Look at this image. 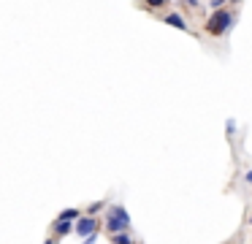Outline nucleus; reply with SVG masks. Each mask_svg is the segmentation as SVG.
<instances>
[{"label": "nucleus", "instance_id": "nucleus-1", "mask_svg": "<svg viewBox=\"0 0 252 244\" xmlns=\"http://www.w3.org/2000/svg\"><path fill=\"white\" fill-rule=\"evenodd\" d=\"M103 225H106V231H109V233H125V231H130V214H127L125 206L111 204L109 211H106Z\"/></svg>", "mask_w": 252, "mask_h": 244}, {"label": "nucleus", "instance_id": "nucleus-2", "mask_svg": "<svg viewBox=\"0 0 252 244\" xmlns=\"http://www.w3.org/2000/svg\"><path fill=\"white\" fill-rule=\"evenodd\" d=\"M203 27H206V33H209V35H214V38H217V35H225V33L233 27V14H230V11L217 8V11H214V14L206 19V25H203Z\"/></svg>", "mask_w": 252, "mask_h": 244}, {"label": "nucleus", "instance_id": "nucleus-3", "mask_svg": "<svg viewBox=\"0 0 252 244\" xmlns=\"http://www.w3.org/2000/svg\"><path fill=\"white\" fill-rule=\"evenodd\" d=\"M95 231H100V220L98 217H93V214H82L76 222H73V233L76 236H90V233H95Z\"/></svg>", "mask_w": 252, "mask_h": 244}, {"label": "nucleus", "instance_id": "nucleus-4", "mask_svg": "<svg viewBox=\"0 0 252 244\" xmlns=\"http://www.w3.org/2000/svg\"><path fill=\"white\" fill-rule=\"evenodd\" d=\"M79 217H82V211H79L76 206H68V209H63L60 214H57V220H68V222H76Z\"/></svg>", "mask_w": 252, "mask_h": 244}, {"label": "nucleus", "instance_id": "nucleus-5", "mask_svg": "<svg viewBox=\"0 0 252 244\" xmlns=\"http://www.w3.org/2000/svg\"><path fill=\"white\" fill-rule=\"evenodd\" d=\"M52 228H55L57 236H68V233L73 231V222H68V220H55V225H52Z\"/></svg>", "mask_w": 252, "mask_h": 244}, {"label": "nucleus", "instance_id": "nucleus-6", "mask_svg": "<svg viewBox=\"0 0 252 244\" xmlns=\"http://www.w3.org/2000/svg\"><path fill=\"white\" fill-rule=\"evenodd\" d=\"M165 25H171V27H179V30H190V27H187V22L182 19L179 14H168V16H165Z\"/></svg>", "mask_w": 252, "mask_h": 244}, {"label": "nucleus", "instance_id": "nucleus-7", "mask_svg": "<svg viewBox=\"0 0 252 244\" xmlns=\"http://www.w3.org/2000/svg\"><path fill=\"white\" fill-rule=\"evenodd\" d=\"M111 244H136V242H133V239H130V233H111Z\"/></svg>", "mask_w": 252, "mask_h": 244}, {"label": "nucleus", "instance_id": "nucleus-8", "mask_svg": "<svg viewBox=\"0 0 252 244\" xmlns=\"http://www.w3.org/2000/svg\"><path fill=\"white\" fill-rule=\"evenodd\" d=\"M100 209H106V201H95V204H90V206H87V214H93V217H95Z\"/></svg>", "mask_w": 252, "mask_h": 244}, {"label": "nucleus", "instance_id": "nucleus-9", "mask_svg": "<svg viewBox=\"0 0 252 244\" xmlns=\"http://www.w3.org/2000/svg\"><path fill=\"white\" fill-rule=\"evenodd\" d=\"M147 3V8H160V5H165V0H144Z\"/></svg>", "mask_w": 252, "mask_h": 244}, {"label": "nucleus", "instance_id": "nucleus-10", "mask_svg": "<svg viewBox=\"0 0 252 244\" xmlns=\"http://www.w3.org/2000/svg\"><path fill=\"white\" fill-rule=\"evenodd\" d=\"M95 242H98V231H95V233H90V236H84V239H82V244H95Z\"/></svg>", "mask_w": 252, "mask_h": 244}, {"label": "nucleus", "instance_id": "nucleus-11", "mask_svg": "<svg viewBox=\"0 0 252 244\" xmlns=\"http://www.w3.org/2000/svg\"><path fill=\"white\" fill-rule=\"evenodd\" d=\"M244 179H247V184H252V171H247V176H244Z\"/></svg>", "mask_w": 252, "mask_h": 244}, {"label": "nucleus", "instance_id": "nucleus-12", "mask_svg": "<svg viewBox=\"0 0 252 244\" xmlns=\"http://www.w3.org/2000/svg\"><path fill=\"white\" fill-rule=\"evenodd\" d=\"M185 3H190V5H198V0H185Z\"/></svg>", "mask_w": 252, "mask_h": 244}, {"label": "nucleus", "instance_id": "nucleus-13", "mask_svg": "<svg viewBox=\"0 0 252 244\" xmlns=\"http://www.w3.org/2000/svg\"><path fill=\"white\" fill-rule=\"evenodd\" d=\"M44 244H57V242H55V239H46V242H44Z\"/></svg>", "mask_w": 252, "mask_h": 244}, {"label": "nucleus", "instance_id": "nucleus-14", "mask_svg": "<svg viewBox=\"0 0 252 244\" xmlns=\"http://www.w3.org/2000/svg\"><path fill=\"white\" fill-rule=\"evenodd\" d=\"M222 3H225V0H222ZM230 3H236V0H230Z\"/></svg>", "mask_w": 252, "mask_h": 244}, {"label": "nucleus", "instance_id": "nucleus-15", "mask_svg": "<svg viewBox=\"0 0 252 244\" xmlns=\"http://www.w3.org/2000/svg\"><path fill=\"white\" fill-rule=\"evenodd\" d=\"M250 222H252V217H250Z\"/></svg>", "mask_w": 252, "mask_h": 244}]
</instances>
